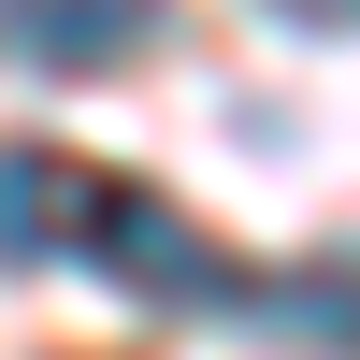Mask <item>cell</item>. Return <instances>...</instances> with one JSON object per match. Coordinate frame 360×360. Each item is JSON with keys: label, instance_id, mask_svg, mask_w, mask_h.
<instances>
[{"label": "cell", "instance_id": "cell-1", "mask_svg": "<svg viewBox=\"0 0 360 360\" xmlns=\"http://www.w3.org/2000/svg\"><path fill=\"white\" fill-rule=\"evenodd\" d=\"M86 259H101L130 303H188V317H231V303H245L231 245L202 217H173L159 188H130V173H101V202H86Z\"/></svg>", "mask_w": 360, "mask_h": 360}, {"label": "cell", "instance_id": "cell-2", "mask_svg": "<svg viewBox=\"0 0 360 360\" xmlns=\"http://www.w3.org/2000/svg\"><path fill=\"white\" fill-rule=\"evenodd\" d=\"M86 202H101L86 159H58V144H0V274L72 259V245H86Z\"/></svg>", "mask_w": 360, "mask_h": 360}, {"label": "cell", "instance_id": "cell-3", "mask_svg": "<svg viewBox=\"0 0 360 360\" xmlns=\"http://www.w3.org/2000/svg\"><path fill=\"white\" fill-rule=\"evenodd\" d=\"M29 72H130L159 44V0H15Z\"/></svg>", "mask_w": 360, "mask_h": 360}, {"label": "cell", "instance_id": "cell-4", "mask_svg": "<svg viewBox=\"0 0 360 360\" xmlns=\"http://www.w3.org/2000/svg\"><path fill=\"white\" fill-rule=\"evenodd\" d=\"M303 303H274V332L288 346H317V360H346V259H317V274H288Z\"/></svg>", "mask_w": 360, "mask_h": 360}, {"label": "cell", "instance_id": "cell-5", "mask_svg": "<svg viewBox=\"0 0 360 360\" xmlns=\"http://www.w3.org/2000/svg\"><path fill=\"white\" fill-rule=\"evenodd\" d=\"M274 15H288V29H317V44H346V29H360V0H274Z\"/></svg>", "mask_w": 360, "mask_h": 360}]
</instances>
